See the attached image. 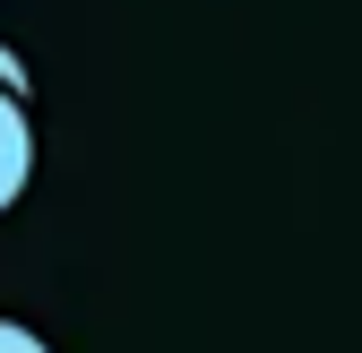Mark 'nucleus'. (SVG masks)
I'll return each instance as SVG.
<instances>
[{
  "mask_svg": "<svg viewBox=\"0 0 362 353\" xmlns=\"http://www.w3.org/2000/svg\"><path fill=\"white\" fill-rule=\"evenodd\" d=\"M26 181H35V121L18 95H0V215L26 198Z\"/></svg>",
  "mask_w": 362,
  "mask_h": 353,
  "instance_id": "1",
  "label": "nucleus"
},
{
  "mask_svg": "<svg viewBox=\"0 0 362 353\" xmlns=\"http://www.w3.org/2000/svg\"><path fill=\"white\" fill-rule=\"evenodd\" d=\"M26 86H35V78H26V61H18V43H0V95L26 104Z\"/></svg>",
  "mask_w": 362,
  "mask_h": 353,
  "instance_id": "2",
  "label": "nucleus"
},
{
  "mask_svg": "<svg viewBox=\"0 0 362 353\" xmlns=\"http://www.w3.org/2000/svg\"><path fill=\"white\" fill-rule=\"evenodd\" d=\"M0 353H52V345H43L26 319H0Z\"/></svg>",
  "mask_w": 362,
  "mask_h": 353,
  "instance_id": "3",
  "label": "nucleus"
}]
</instances>
